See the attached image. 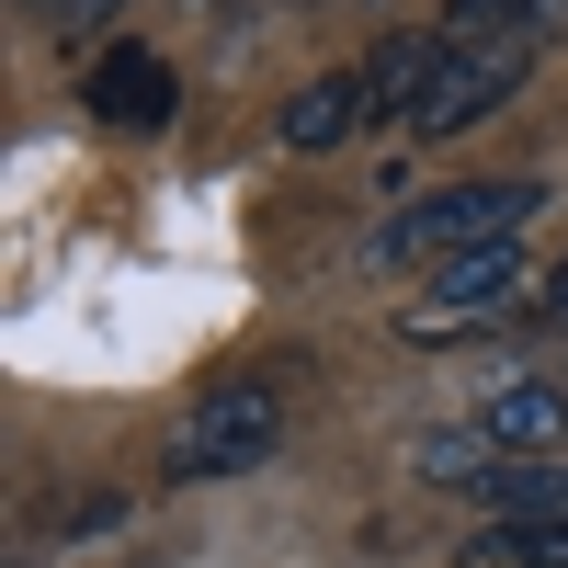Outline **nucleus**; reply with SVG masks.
I'll use <instances>...</instances> for the list:
<instances>
[{"label": "nucleus", "mask_w": 568, "mask_h": 568, "mask_svg": "<svg viewBox=\"0 0 568 568\" xmlns=\"http://www.w3.org/2000/svg\"><path fill=\"white\" fill-rule=\"evenodd\" d=\"M535 307H546V318L568 329V251H557V273H546V296H535Z\"/></svg>", "instance_id": "obj_13"}, {"label": "nucleus", "mask_w": 568, "mask_h": 568, "mask_svg": "<svg viewBox=\"0 0 568 568\" xmlns=\"http://www.w3.org/2000/svg\"><path fill=\"white\" fill-rule=\"evenodd\" d=\"M273 444H284V387H205L194 409L171 420L160 478L171 489H227V478H251Z\"/></svg>", "instance_id": "obj_4"}, {"label": "nucleus", "mask_w": 568, "mask_h": 568, "mask_svg": "<svg viewBox=\"0 0 568 568\" xmlns=\"http://www.w3.org/2000/svg\"><path fill=\"white\" fill-rule=\"evenodd\" d=\"M478 433L500 444V466H511V455H557V444H568V398L546 387V375H524V387H489V398H478Z\"/></svg>", "instance_id": "obj_7"}, {"label": "nucleus", "mask_w": 568, "mask_h": 568, "mask_svg": "<svg viewBox=\"0 0 568 568\" xmlns=\"http://www.w3.org/2000/svg\"><path fill=\"white\" fill-rule=\"evenodd\" d=\"M80 103L103 125H171L182 114V69L160 58V45H103V58L80 69Z\"/></svg>", "instance_id": "obj_6"}, {"label": "nucleus", "mask_w": 568, "mask_h": 568, "mask_svg": "<svg viewBox=\"0 0 568 568\" xmlns=\"http://www.w3.org/2000/svg\"><path fill=\"white\" fill-rule=\"evenodd\" d=\"M420 80H433V34H375L353 69H318L296 103L273 114V136L296 160H318V149H353V136H375V125H409V103H420Z\"/></svg>", "instance_id": "obj_1"}, {"label": "nucleus", "mask_w": 568, "mask_h": 568, "mask_svg": "<svg viewBox=\"0 0 568 568\" xmlns=\"http://www.w3.org/2000/svg\"><path fill=\"white\" fill-rule=\"evenodd\" d=\"M409 478H433V489H489L500 478V444L466 420V433H420L409 444Z\"/></svg>", "instance_id": "obj_9"}, {"label": "nucleus", "mask_w": 568, "mask_h": 568, "mask_svg": "<svg viewBox=\"0 0 568 568\" xmlns=\"http://www.w3.org/2000/svg\"><path fill=\"white\" fill-rule=\"evenodd\" d=\"M524 296H546V284H535V251H524V240H489V251H466V262H433V284H420V307H409L398 329H409V342H455V329L511 318Z\"/></svg>", "instance_id": "obj_5"}, {"label": "nucleus", "mask_w": 568, "mask_h": 568, "mask_svg": "<svg viewBox=\"0 0 568 568\" xmlns=\"http://www.w3.org/2000/svg\"><path fill=\"white\" fill-rule=\"evenodd\" d=\"M478 500H489V524H568V455H511Z\"/></svg>", "instance_id": "obj_8"}, {"label": "nucleus", "mask_w": 568, "mask_h": 568, "mask_svg": "<svg viewBox=\"0 0 568 568\" xmlns=\"http://www.w3.org/2000/svg\"><path fill=\"white\" fill-rule=\"evenodd\" d=\"M478 557L489 568H568V524H489Z\"/></svg>", "instance_id": "obj_10"}, {"label": "nucleus", "mask_w": 568, "mask_h": 568, "mask_svg": "<svg viewBox=\"0 0 568 568\" xmlns=\"http://www.w3.org/2000/svg\"><path fill=\"white\" fill-rule=\"evenodd\" d=\"M524 216H546V182H524V171L444 182V194H420V205H398L387 227H375L364 262L375 273H398V262H466V251H489V240H524Z\"/></svg>", "instance_id": "obj_2"}, {"label": "nucleus", "mask_w": 568, "mask_h": 568, "mask_svg": "<svg viewBox=\"0 0 568 568\" xmlns=\"http://www.w3.org/2000/svg\"><path fill=\"white\" fill-rule=\"evenodd\" d=\"M114 12H125V0H58V23H69V34H103Z\"/></svg>", "instance_id": "obj_12"}, {"label": "nucleus", "mask_w": 568, "mask_h": 568, "mask_svg": "<svg viewBox=\"0 0 568 568\" xmlns=\"http://www.w3.org/2000/svg\"><path fill=\"white\" fill-rule=\"evenodd\" d=\"M535 58H546V34H455V23H433V80H420V103H409L398 136H466V125H489L511 91L535 80Z\"/></svg>", "instance_id": "obj_3"}, {"label": "nucleus", "mask_w": 568, "mask_h": 568, "mask_svg": "<svg viewBox=\"0 0 568 568\" xmlns=\"http://www.w3.org/2000/svg\"><path fill=\"white\" fill-rule=\"evenodd\" d=\"M58 524H69V535H114V524H125V500H114V489H103V500H69Z\"/></svg>", "instance_id": "obj_11"}]
</instances>
